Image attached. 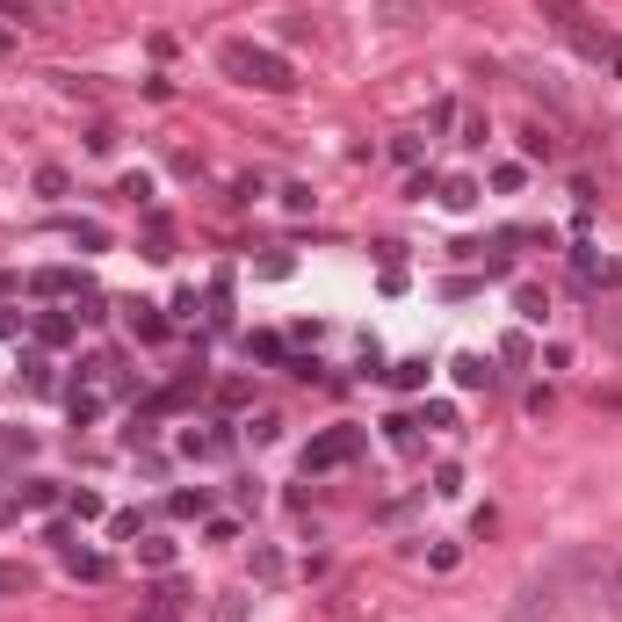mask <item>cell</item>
<instances>
[{"label": "cell", "mask_w": 622, "mask_h": 622, "mask_svg": "<svg viewBox=\"0 0 622 622\" xmlns=\"http://www.w3.org/2000/svg\"><path fill=\"white\" fill-rule=\"evenodd\" d=\"M138 565L167 572V565H174V543H167V536H138Z\"/></svg>", "instance_id": "e0dca14e"}, {"label": "cell", "mask_w": 622, "mask_h": 622, "mask_svg": "<svg viewBox=\"0 0 622 622\" xmlns=\"http://www.w3.org/2000/svg\"><path fill=\"white\" fill-rule=\"evenodd\" d=\"M116 196H131V203H152V174H123V181H116Z\"/></svg>", "instance_id": "f1b7e54d"}, {"label": "cell", "mask_w": 622, "mask_h": 622, "mask_svg": "<svg viewBox=\"0 0 622 622\" xmlns=\"http://www.w3.org/2000/svg\"><path fill=\"white\" fill-rule=\"evenodd\" d=\"M246 355H254V362H268V369H275V362H283L290 348H283V333H246Z\"/></svg>", "instance_id": "2e32d148"}, {"label": "cell", "mask_w": 622, "mask_h": 622, "mask_svg": "<svg viewBox=\"0 0 622 622\" xmlns=\"http://www.w3.org/2000/svg\"><path fill=\"white\" fill-rule=\"evenodd\" d=\"M174 449L189 456V463H225L232 456V427L225 420H189V427L174 434Z\"/></svg>", "instance_id": "277c9868"}, {"label": "cell", "mask_w": 622, "mask_h": 622, "mask_svg": "<svg viewBox=\"0 0 622 622\" xmlns=\"http://www.w3.org/2000/svg\"><path fill=\"white\" fill-rule=\"evenodd\" d=\"M22 326H29L22 311H0V340H22Z\"/></svg>", "instance_id": "b9f144b4"}, {"label": "cell", "mask_w": 622, "mask_h": 622, "mask_svg": "<svg viewBox=\"0 0 622 622\" xmlns=\"http://www.w3.org/2000/svg\"><path fill=\"white\" fill-rule=\"evenodd\" d=\"M283 210H297V217L311 210V189H304V181H290V189H283Z\"/></svg>", "instance_id": "60d3db41"}, {"label": "cell", "mask_w": 622, "mask_h": 622, "mask_svg": "<svg viewBox=\"0 0 622 622\" xmlns=\"http://www.w3.org/2000/svg\"><path fill=\"white\" fill-rule=\"evenodd\" d=\"M73 246H87V254H102V246H109V232H102V225H73Z\"/></svg>", "instance_id": "836d02e7"}, {"label": "cell", "mask_w": 622, "mask_h": 622, "mask_svg": "<svg viewBox=\"0 0 622 622\" xmlns=\"http://www.w3.org/2000/svg\"><path fill=\"white\" fill-rule=\"evenodd\" d=\"M449 369H456V384H463V391H492V377H500V369H492L485 355H456Z\"/></svg>", "instance_id": "9c48e42d"}, {"label": "cell", "mask_w": 622, "mask_h": 622, "mask_svg": "<svg viewBox=\"0 0 622 622\" xmlns=\"http://www.w3.org/2000/svg\"><path fill=\"white\" fill-rule=\"evenodd\" d=\"M203 536H210V543H239V521H232V514H210Z\"/></svg>", "instance_id": "83f0119b"}, {"label": "cell", "mask_w": 622, "mask_h": 622, "mask_svg": "<svg viewBox=\"0 0 622 622\" xmlns=\"http://www.w3.org/2000/svg\"><path fill=\"white\" fill-rule=\"evenodd\" d=\"M217 66H225V80H239V87H261V95H290V87H297V73H290V58H283V51L246 44V37H232L225 51H217Z\"/></svg>", "instance_id": "6da1fadb"}, {"label": "cell", "mask_w": 622, "mask_h": 622, "mask_svg": "<svg viewBox=\"0 0 622 622\" xmlns=\"http://www.w3.org/2000/svg\"><path fill=\"white\" fill-rule=\"evenodd\" d=\"M66 572L95 586V579H109V557H95V550H66Z\"/></svg>", "instance_id": "4fadbf2b"}, {"label": "cell", "mask_w": 622, "mask_h": 622, "mask_svg": "<svg viewBox=\"0 0 622 622\" xmlns=\"http://www.w3.org/2000/svg\"><path fill=\"white\" fill-rule=\"evenodd\" d=\"M37 340H44V348H73V340H80V319H73V311H44V319H37Z\"/></svg>", "instance_id": "52a82bcc"}, {"label": "cell", "mask_w": 622, "mask_h": 622, "mask_svg": "<svg viewBox=\"0 0 622 622\" xmlns=\"http://www.w3.org/2000/svg\"><path fill=\"white\" fill-rule=\"evenodd\" d=\"M22 384L44 398V391H51V362H44V355H22Z\"/></svg>", "instance_id": "44dd1931"}, {"label": "cell", "mask_w": 622, "mask_h": 622, "mask_svg": "<svg viewBox=\"0 0 622 622\" xmlns=\"http://www.w3.org/2000/svg\"><path fill=\"white\" fill-rule=\"evenodd\" d=\"M362 442H369V427H326V434H311V442H304V478L355 463V456H362Z\"/></svg>", "instance_id": "3957f363"}, {"label": "cell", "mask_w": 622, "mask_h": 622, "mask_svg": "<svg viewBox=\"0 0 622 622\" xmlns=\"http://www.w3.org/2000/svg\"><path fill=\"white\" fill-rule=\"evenodd\" d=\"M22 507H58V485L51 478H22Z\"/></svg>", "instance_id": "7402d4cb"}, {"label": "cell", "mask_w": 622, "mask_h": 622, "mask_svg": "<svg viewBox=\"0 0 622 622\" xmlns=\"http://www.w3.org/2000/svg\"><path fill=\"white\" fill-rule=\"evenodd\" d=\"M29 290H37V297H87V283H80L73 268H37V275H29Z\"/></svg>", "instance_id": "8992f818"}, {"label": "cell", "mask_w": 622, "mask_h": 622, "mask_svg": "<svg viewBox=\"0 0 622 622\" xmlns=\"http://www.w3.org/2000/svg\"><path fill=\"white\" fill-rule=\"evenodd\" d=\"M543 22H557V37H565V44H572L579 58H594V66H601V58H615V51H622V44L608 37V29H601L594 15L579 8V0H543Z\"/></svg>", "instance_id": "7a4b0ae2"}, {"label": "cell", "mask_w": 622, "mask_h": 622, "mask_svg": "<svg viewBox=\"0 0 622 622\" xmlns=\"http://www.w3.org/2000/svg\"><path fill=\"white\" fill-rule=\"evenodd\" d=\"M434 196H442V210H478V196H485V189H478L471 174H456V181H442Z\"/></svg>", "instance_id": "7c38bea8"}, {"label": "cell", "mask_w": 622, "mask_h": 622, "mask_svg": "<svg viewBox=\"0 0 622 622\" xmlns=\"http://www.w3.org/2000/svg\"><path fill=\"white\" fill-rule=\"evenodd\" d=\"M22 521V492H15V500H0V528H15Z\"/></svg>", "instance_id": "7bdbcfd3"}, {"label": "cell", "mask_w": 622, "mask_h": 622, "mask_svg": "<svg viewBox=\"0 0 622 622\" xmlns=\"http://www.w3.org/2000/svg\"><path fill=\"white\" fill-rule=\"evenodd\" d=\"M384 377H391L398 391H420V384H427V355H413V362H398V369H384Z\"/></svg>", "instance_id": "ffe728a7"}, {"label": "cell", "mask_w": 622, "mask_h": 622, "mask_svg": "<svg viewBox=\"0 0 622 622\" xmlns=\"http://www.w3.org/2000/svg\"><path fill=\"white\" fill-rule=\"evenodd\" d=\"M66 189H73L66 167H37V196H66Z\"/></svg>", "instance_id": "d4e9b609"}, {"label": "cell", "mask_w": 622, "mask_h": 622, "mask_svg": "<svg viewBox=\"0 0 622 622\" xmlns=\"http://www.w3.org/2000/svg\"><path fill=\"white\" fill-rule=\"evenodd\" d=\"M246 434H254V442L268 449V442H275V434H283V420H275V413H261V420H254V427H246Z\"/></svg>", "instance_id": "74e56055"}, {"label": "cell", "mask_w": 622, "mask_h": 622, "mask_svg": "<svg viewBox=\"0 0 622 622\" xmlns=\"http://www.w3.org/2000/svg\"><path fill=\"white\" fill-rule=\"evenodd\" d=\"M427 565H434V572H456V565H463V550H456V543H434V550H427Z\"/></svg>", "instance_id": "1f68e13d"}, {"label": "cell", "mask_w": 622, "mask_h": 622, "mask_svg": "<svg viewBox=\"0 0 622 622\" xmlns=\"http://www.w3.org/2000/svg\"><path fill=\"white\" fill-rule=\"evenodd\" d=\"M167 514H174V521H196V514H210V492H203V485H196V492L181 485L174 500H167Z\"/></svg>", "instance_id": "5bb4252c"}, {"label": "cell", "mask_w": 622, "mask_h": 622, "mask_svg": "<svg viewBox=\"0 0 622 622\" xmlns=\"http://www.w3.org/2000/svg\"><path fill=\"white\" fill-rule=\"evenodd\" d=\"M138 622H189V594H181L174 579H160V586L138 601Z\"/></svg>", "instance_id": "5b68a950"}, {"label": "cell", "mask_w": 622, "mask_h": 622, "mask_svg": "<svg viewBox=\"0 0 622 622\" xmlns=\"http://www.w3.org/2000/svg\"><path fill=\"white\" fill-rule=\"evenodd\" d=\"M66 507H73V521H102V514H109L102 492H66Z\"/></svg>", "instance_id": "603a6c76"}, {"label": "cell", "mask_w": 622, "mask_h": 622, "mask_svg": "<svg viewBox=\"0 0 622 622\" xmlns=\"http://www.w3.org/2000/svg\"><path fill=\"white\" fill-rule=\"evenodd\" d=\"M500 355H507V362H528L536 348H528V333H507V340H500Z\"/></svg>", "instance_id": "f35d334b"}, {"label": "cell", "mask_w": 622, "mask_h": 622, "mask_svg": "<svg viewBox=\"0 0 622 622\" xmlns=\"http://www.w3.org/2000/svg\"><path fill=\"white\" fill-rule=\"evenodd\" d=\"M0 15L8 22H37V0H0Z\"/></svg>", "instance_id": "ab89813d"}, {"label": "cell", "mask_w": 622, "mask_h": 622, "mask_svg": "<svg viewBox=\"0 0 622 622\" xmlns=\"http://www.w3.org/2000/svg\"><path fill=\"white\" fill-rule=\"evenodd\" d=\"M521 181H528V167H521V160H507V167H492V189H500V196H514Z\"/></svg>", "instance_id": "484cf974"}, {"label": "cell", "mask_w": 622, "mask_h": 622, "mask_svg": "<svg viewBox=\"0 0 622 622\" xmlns=\"http://www.w3.org/2000/svg\"><path fill=\"white\" fill-rule=\"evenodd\" d=\"M29 586H37V579H29L22 565H0V594H29Z\"/></svg>", "instance_id": "d6a6232c"}, {"label": "cell", "mask_w": 622, "mask_h": 622, "mask_svg": "<svg viewBox=\"0 0 622 622\" xmlns=\"http://www.w3.org/2000/svg\"><path fill=\"white\" fill-rule=\"evenodd\" d=\"M384 442H391L398 456H420V420H413V413H391V420H384Z\"/></svg>", "instance_id": "30bf717a"}, {"label": "cell", "mask_w": 622, "mask_h": 622, "mask_svg": "<svg viewBox=\"0 0 622 622\" xmlns=\"http://www.w3.org/2000/svg\"><path fill=\"white\" fill-rule=\"evenodd\" d=\"M283 572H290V565H283V550H268V543H261V550H254V579H261V586H283Z\"/></svg>", "instance_id": "ac0fdd59"}, {"label": "cell", "mask_w": 622, "mask_h": 622, "mask_svg": "<svg viewBox=\"0 0 622 622\" xmlns=\"http://www.w3.org/2000/svg\"><path fill=\"white\" fill-rule=\"evenodd\" d=\"M406 15H420V0H384V22L391 29H406Z\"/></svg>", "instance_id": "e575fe53"}, {"label": "cell", "mask_w": 622, "mask_h": 622, "mask_svg": "<svg viewBox=\"0 0 622 622\" xmlns=\"http://www.w3.org/2000/svg\"><path fill=\"white\" fill-rule=\"evenodd\" d=\"M521 152H528V160H557V138L543 131V123H528V131H521Z\"/></svg>", "instance_id": "d6986e66"}, {"label": "cell", "mask_w": 622, "mask_h": 622, "mask_svg": "<svg viewBox=\"0 0 622 622\" xmlns=\"http://www.w3.org/2000/svg\"><path fill=\"white\" fill-rule=\"evenodd\" d=\"M434 189H442V181H434V174H427V167H413V181H406V196H420V203H427V196H434Z\"/></svg>", "instance_id": "8d00e7d4"}, {"label": "cell", "mask_w": 622, "mask_h": 622, "mask_svg": "<svg viewBox=\"0 0 622 622\" xmlns=\"http://www.w3.org/2000/svg\"><path fill=\"white\" fill-rule=\"evenodd\" d=\"M615 594H622V565H615Z\"/></svg>", "instance_id": "ee69618b"}, {"label": "cell", "mask_w": 622, "mask_h": 622, "mask_svg": "<svg viewBox=\"0 0 622 622\" xmlns=\"http://www.w3.org/2000/svg\"><path fill=\"white\" fill-rule=\"evenodd\" d=\"M391 160L398 167H420V138H391Z\"/></svg>", "instance_id": "d590c367"}, {"label": "cell", "mask_w": 622, "mask_h": 622, "mask_svg": "<svg viewBox=\"0 0 622 622\" xmlns=\"http://www.w3.org/2000/svg\"><path fill=\"white\" fill-rule=\"evenodd\" d=\"M246 398H254V384H246V377H232V384H217V406H246Z\"/></svg>", "instance_id": "4dcf8cb0"}, {"label": "cell", "mask_w": 622, "mask_h": 622, "mask_svg": "<svg viewBox=\"0 0 622 622\" xmlns=\"http://www.w3.org/2000/svg\"><path fill=\"white\" fill-rule=\"evenodd\" d=\"M95 413H102V391H73V427H87Z\"/></svg>", "instance_id": "f546056e"}, {"label": "cell", "mask_w": 622, "mask_h": 622, "mask_svg": "<svg viewBox=\"0 0 622 622\" xmlns=\"http://www.w3.org/2000/svg\"><path fill=\"white\" fill-rule=\"evenodd\" d=\"M210 622H246V594H217V608H210Z\"/></svg>", "instance_id": "4316f807"}, {"label": "cell", "mask_w": 622, "mask_h": 622, "mask_svg": "<svg viewBox=\"0 0 622 622\" xmlns=\"http://www.w3.org/2000/svg\"><path fill=\"white\" fill-rule=\"evenodd\" d=\"M514 311H521L528 326H543V319H550V290H543V283H514Z\"/></svg>", "instance_id": "8fae6325"}, {"label": "cell", "mask_w": 622, "mask_h": 622, "mask_svg": "<svg viewBox=\"0 0 622 622\" xmlns=\"http://www.w3.org/2000/svg\"><path fill=\"white\" fill-rule=\"evenodd\" d=\"M123 319H131V333L145 340V348H160V340H167V319L152 304H123Z\"/></svg>", "instance_id": "ba28073f"}, {"label": "cell", "mask_w": 622, "mask_h": 622, "mask_svg": "<svg viewBox=\"0 0 622 622\" xmlns=\"http://www.w3.org/2000/svg\"><path fill=\"white\" fill-rule=\"evenodd\" d=\"M572 275H579V290H594V283H601V254H594L586 239L572 246Z\"/></svg>", "instance_id": "9a60e30c"}, {"label": "cell", "mask_w": 622, "mask_h": 622, "mask_svg": "<svg viewBox=\"0 0 622 622\" xmlns=\"http://www.w3.org/2000/svg\"><path fill=\"white\" fill-rule=\"evenodd\" d=\"M434 500H463V471H456V463L434 471Z\"/></svg>", "instance_id": "cb8c5ba5"}]
</instances>
